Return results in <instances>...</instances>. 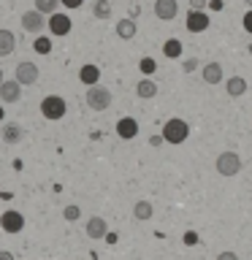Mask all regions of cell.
I'll return each instance as SVG.
<instances>
[{"mask_svg":"<svg viewBox=\"0 0 252 260\" xmlns=\"http://www.w3.org/2000/svg\"><path fill=\"white\" fill-rule=\"evenodd\" d=\"M71 16L68 14H52L49 16V32H52V36H68L71 32Z\"/></svg>","mask_w":252,"mask_h":260,"instance_id":"cell-7","label":"cell"},{"mask_svg":"<svg viewBox=\"0 0 252 260\" xmlns=\"http://www.w3.org/2000/svg\"><path fill=\"white\" fill-rule=\"evenodd\" d=\"M22 27L27 30V32H41V30L46 27L44 14H38L36 8H33V11H24V14H22Z\"/></svg>","mask_w":252,"mask_h":260,"instance_id":"cell-8","label":"cell"},{"mask_svg":"<svg viewBox=\"0 0 252 260\" xmlns=\"http://www.w3.org/2000/svg\"><path fill=\"white\" fill-rule=\"evenodd\" d=\"M241 22H244V30H247L249 36H252V8H249L247 14H244V19H241Z\"/></svg>","mask_w":252,"mask_h":260,"instance_id":"cell-29","label":"cell"},{"mask_svg":"<svg viewBox=\"0 0 252 260\" xmlns=\"http://www.w3.org/2000/svg\"><path fill=\"white\" fill-rule=\"evenodd\" d=\"M0 136H3V141H6V144H19L24 133H22V127H19V125L8 122V125H3V133H0Z\"/></svg>","mask_w":252,"mask_h":260,"instance_id":"cell-21","label":"cell"},{"mask_svg":"<svg viewBox=\"0 0 252 260\" xmlns=\"http://www.w3.org/2000/svg\"><path fill=\"white\" fill-rule=\"evenodd\" d=\"M0 122H3V106H0Z\"/></svg>","mask_w":252,"mask_h":260,"instance_id":"cell-37","label":"cell"},{"mask_svg":"<svg viewBox=\"0 0 252 260\" xmlns=\"http://www.w3.org/2000/svg\"><path fill=\"white\" fill-rule=\"evenodd\" d=\"M136 32H138V27H136V19H119L117 22V36L122 38V41H130V38H136Z\"/></svg>","mask_w":252,"mask_h":260,"instance_id":"cell-18","label":"cell"},{"mask_svg":"<svg viewBox=\"0 0 252 260\" xmlns=\"http://www.w3.org/2000/svg\"><path fill=\"white\" fill-rule=\"evenodd\" d=\"M136 95L141 98V101H149V98L158 95V84H154L152 79H141V81L136 84Z\"/></svg>","mask_w":252,"mask_h":260,"instance_id":"cell-20","label":"cell"},{"mask_svg":"<svg viewBox=\"0 0 252 260\" xmlns=\"http://www.w3.org/2000/svg\"><path fill=\"white\" fill-rule=\"evenodd\" d=\"M154 14H158V19L171 22L179 14V3L176 0H154Z\"/></svg>","mask_w":252,"mask_h":260,"instance_id":"cell-9","label":"cell"},{"mask_svg":"<svg viewBox=\"0 0 252 260\" xmlns=\"http://www.w3.org/2000/svg\"><path fill=\"white\" fill-rule=\"evenodd\" d=\"M247 6H249V8H252V0H247Z\"/></svg>","mask_w":252,"mask_h":260,"instance_id":"cell-39","label":"cell"},{"mask_svg":"<svg viewBox=\"0 0 252 260\" xmlns=\"http://www.w3.org/2000/svg\"><path fill=\"white\" fill-rule=\"evenodd\" d=\"M14 49H16V36L11 30H0V57L14 54Z\"/></svg>","mask_w":252,"mask_h":260,"instance_id":"cell-17","label":"cell"},{"mask_svg":"<svg viewBox=\"0 0 252 260\" xmlns=\"http://www.w3.org/2000/svg\"><path fill=\"white\" fill-rule=\"evenodd\" d=\"M201 79L206 81V84H219V81H223V65L219 62H206L201 68Z\"/></svg>","mask_w":252,"mask_h":260,"instance_id":"cell-14","label":"cell"},{"mask_svg":"<svg viewBox=\"0 0 252 260\" xmlns=\"http://www.w3.org/2000/svg\"><path fill=\"white\" fill-rule=\"evenodd\" d=\"M0 260H16V257H14V252H8V249H0Z\"/></svg>","mask_w":252,"mask_h":260,"instance_id":"cell-33","label":"cell"},{"mask_svg":"<svg viewBox=\"0 0 252 260\" xmlns=\"http://www.w3.org/2000/svg\"><path fill=\"white\" fill-rule=\"evenodd\" d=\"M214 260H239V255H236V252H231V249H225V252H219Z\"/></svg>","mask_w":252,"mask_h":260,"instance_id":"cell-28","label":"cell"},{"mask_svg":"<svg viewBox=\"0 0 252 260\" xmlns=\"http://www.w3.org/2000/svg\"><path fill=\"white\" fill-rule=\"evenodd\" d=\"M203 6H206V0H190V11H203Z\"/></svg>","mask_w":252,"mask_h":260,"instance_id":"cell-31","label":"cell"},{"mask_svg":"<svg viewBox=\"0 0 252 260\" xmlns=\"http://www.w3.org/2000/svg\"><path fill=\"white\" fill-rule=\"evenodd\" d=\"M65 111H68V106H65V98H60V95H46L44 101H41V114L52 122L62 119Z\"/></svg>","mask_w":252,"mask_h":260,"instance_id":"cell-4","label":"cell"},{"mask_svg":"<svg viewBox=\"0 0 252 260\" xmlns=\"http://www.w3.org/2000/svg\"><path fill=\"white\" fill-rule=\"evenodd\" d=\"M92 14L98 16V19H109V16H111V3H109V0H95V3H92Z\"/></svg>","mask_w":252,"mask_h":260,"instance_id":"cell-23","label":"cell"},{"mask_svg":"<svg viewBox=\"0 0 252 260\" xmlns=\"http://www.w3.org/2000/svg\"><path fill=\"white\" fill-rule=\"evenodd\" d=\"M182 41L179 38H168L166 44H163V54L168 57V60H179V57H182Z\"/></svg>","mask_w":252,"mask_h":260,"instance_id":"cell-22","label":"cell"},{"mask_svg":"<svg viewBox=\"0 0 252 260\" xmlns=\"http://www.w3.org/2000/svg\"><path fill=\"white\" fill-rule=\"evenodd\" d=\"M117 136L125 138V141L136 138V136H138V122H136L133 117H122V119L117 122Z\"/></svg>","mask_w":252,"mask_h":260,"instance_id":"cell-13","label":"cell"},{"mask_svg":"<svg viewBox=\"0 0 252 260\" xmlns=\"http://www.w3.org/2000/svg\"><path fill=\"white\" fill-rule=\"evenodd\" d=\"M22 98V87L16 84L14 79H3V84H0V101L3 103H16Z\"/></svg>","mask_w":252,"mask_h":260,"instance_id":"cell-10","label":"cell"},{"mask_svg":"<svg viewBox=\"0 0 252 260\" xmlns=\"http://www.w3.org/2000/svg\"><path fill=\"white\" fill-rule=\"evenodd\" d=\"M0 228H3L6 233H22V228H24V217H22V211H16V209H6L3 214H0Z\"/></svg>","mask_w":252,"mask_h":260,"instance_id":"cell-5","label":"cell"},{"mask_svg":"<svg viewBox=\"0 0 252 260\" xmlns=\"http://www.w3.org/2000/svg\"><path fill=\"white\" fill-rule=\"evenodd\" d=\"M241 157L236 152H223L219 157L214 160V168H217V174L219 176H239L241 174Z\"/></svg>","mask_w":252,"mask_h":260,"instance_id":"cell-3","label":"cell"},{"mask_svg":"<svg viewBox=\"0 0 252 260\" xmlns=\"http://www.w3.org/2000/svg\"><path fill=\"white\" fill-rule=\"evenodd\" d=\"M225 92L231 95V98H241L244 92H247V79H241V76L225 79Z\"/></svg>","mask_w":252,"mask_h":260,"instance_id":"cell-16","label":"cell"},{"mask_svg":"<svg viewBox=\"0 0 252 260\" xmlns=\"http://www.w3.org/2000/svg\"><path fill=\"white\" fill-rule=\"evenodd\" d=\"M16 84H19V87H30V84H36V81H38V65L36 62H27V60H24V62H19V65H16Z\"/></svg>","mask_w":252,"mask_h":260,"instance_id":"cell-6","label":"cell"},{"mask_svg":"<svg viewBox=\"0 0 252 260\" xmlns=\"http://www.w3.org/2000/svg\"><path fill=\"white\" fill-rule=\"evenodd\" d=\"M84 233H87L92 241H98V239H103V236L109 233V225H106L103 217H89L87 225H84Z\"/></svg>","mask_w":252,"mask_h":260,"instance_id":"cell-11","label":"cell"},{"mask_svg":"<svg viewBox=\"0 0 252 260\" xmlns=\"http://www.w3.org/2000/svg\"><path fill=\"white\" fill-rule=\"evenodd\" d=\"M195 65H198L195 60H187V62H184V71H195Z\"/></svg>","mask_w":252,"mask_h":260,"instance_id":"cell-36","label":"cell"},{"mask_svg":"<svg viewBox=\"0 0 252 260\" xmlns=\"http://www.w3.org/2000/svg\"><path fill=\"white\" fill-rule=\"evenodd\" d=\"M163 141H168V144H184L187 141V136H190V125H187L184 119H179V117H174V119H168L166 125H163Z\"/></svg>","mask_w":252,"mask_h":260,"instance_id":"cell-1","label":"cell"},{"mask_svg":"<svg viewBox=\"0 0 252 260\" xmlns=\"http://www.w3.org/2000/svg\"><path fill=\"white\" fill-rule=\"evenodd\" d=\"M195 241H198V236H195L193 231H190V233H184V244H187V247H193Z\"/></svg>","mask_w":252,"mask_h":260,"instance_id":"cell-32","label":"cell"},{"mask_svg":"<svg viewBox=\"0 0 252 260\" xmlns=\"http://www.w3.org/2000/svg\"><path fill=\"white\" fill-rule=\"evenodd\" d=\"M3 79H6V76H3V71H0V84H3Z\"/></svg>","mask_w":252,"mask_h":260,"instance_id":"cell-38","label":"cell"},{"mask_svg":"<svg viewBox=\"0 0 252 260\" xmlns=\"http://www.w3.org/2000/svg\"><path fill=\"white\" fill-rule=\"evenodd\" d=\"M184 24H187V30H190V32H203L209 27V14L206 11H190Z\"/></svg>","mask_w":252,"mask_h":260,"instance_id":"cell-12","label":"cell"},{"mask_svg":"<svg viewBox=\"0 0 252 260\" xmlns=\"http://www.w3.org/2000/svg\"><path fill=\"white\" fill-rule=\"evenodd\" d=\"M154 214V206L149 201H136V206H133V219H138V222H146V219H152Z\"/></svg>","mask_w":252,"mask_h":260,"instance_id":"cell-19","label":"cell"},{"mask_svg":"<svg viewBox=\"0 0 252 260\" xmlns=\"http://www.w3.org/2000/svg\"><path fill=\"white\" fill-rule=\"evenodd\" d=\"M84 101H87V106L92 111H106L111 106V92L106 87H101V84H92V87H87V95H84Z\"/></svg>","mask_w":252,"mask_h":260,"instance_id":"cell-2","label":"cell"},{"mask_svg":"<svg viewBox=\"0 0 252 260\" xmlns=\"http://www.w3.org/2000/svg\"><path fill=\"white\" fill-rule=\"evenodd\" d=\"M149 144H152V146H160V144H163V136H152Z\"/></svg>","mask_w":252,"mask_h":260,"instance_id":"cell-35","label":"cell"},{"mask_svg":"<svg viewBox=\"0 0 252 260\" xmlns=\"http://www.w3.org/2000/svg\"><path fill=\"white\" fill-rule=\"evenodd\" d=\"M60 0H36V11L38 14H54Z\"/></svg>","mask_w":252,"mask_h":260,"instance_id":"cell-24","label":"cell"},{"mask_svg":"<svg viewBox=\"0 0 252 260\" xmlns=\"http://www.w3.org/2000/svg\"><path fill=\"white\" fill-rule=\"evenodd\" d=\"M141 73H144V76H149V73H154V60H149V57H144V60H141Z\"/></svg>","mask_w":252,"mask_h":260,"instance_id":"cell-27","label":"cell"},{"mask_svg":"<svg viewBox=\"0 0 252 260\" xmlns=\"http://www.w3.org/2000/svg\"><path fill=\"white\" fill-rule=\"evenodd\" d=\"M33 49H36L38 54H49L52 52V41H49L46 36H38L36 41H33Z\"/></svg>","mask_w":252,"mask_h":260,"instance_id":"cell-25","label":"cell"},{"mask_svg":"<svg viewBox=\"0 0 252 260\" xmlns=\"http://www.w3.org/2000/svg\"><path fill=\"white\" fill-rule=\"evenodd\" d=\"M62 217L68 219V222H76V219L81 217V209H79V206H73V203H71V206H65V209H62Z\"/></svg>","mask_w":252,"mask_h":260,"instance_id":"cell-26","label":"cell"},{"mask_svg":"<svg viewBox=\"0 0 252 260\" xmlns=\"http://www.w3.org/2000/svg\"><path fill=\"white\" fill-rule=\"evenodd\" d=\"M79 79H81V84H87V87H92L101 81V68L92 62H87V65H81V71H79Z\"/></svg>","mask_w":252,"mask_h":260,"instance_id":"cell-15","label":"cell"},{"mask_svg":"<svg viewBox=\"0 0 252 260\" xmlns=\"http://www.w3.org/2000/svg\"><path fill=\"white\" fill-rule=\"evenodd\" d=\"M60 6H65V8H81V6H84V0H60Z\"/></svg>","mask_w":252,"mask_h":260,"instance_id":"cell-30","label":"cell"},{"mask_svg":"<svg viewBox=\"0 0 252 260\" xmlns=\"http://www.w3.org/2000/svg\"><path fill=\"white\" fill-rule=\"evenodd\" d=\"M103 239H106V241H109V244H117V239H119V236H117V233H106V236H103Z\"/></svg>","mask_w":252,"mask_h":260,"instance_id":"cell-34","label":"cell"}]
</instances>
